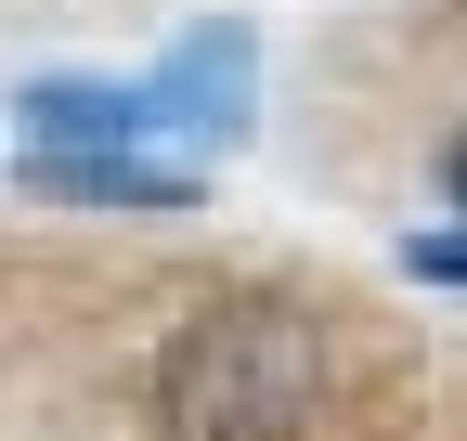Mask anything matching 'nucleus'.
Listing matches in <instances>:
<instances>
[{"mask_svg": "<svg viewBox=\"0 0 467 441\" xmlns=\"http://www.w3.org/2000/svg\"><path fill=\"white\" fill-rule=\"evenodd\" d=\"M26 182L39 195H78V208H195V169H156V156H117V143H26Z\"/></svg>", "mask_w": 467, "mask_h": 441, "instance_id": "3", "label": "nucleus"}, {"mask_svg": "<svg viewBox=\"0 0 467 441\" xmlns=\"http://www.w3.org/2000/svg\"><path fill=\"white\" fill-rule=\"evenodd\" d=\"M416 272H441V286H467V234H429V247H416Z\"/></svg>", "mask_w": 467, "mask_h": 441, "instance_id": "5", "label": "nucleus"}, {"mask_svg": "<svg viewBox=\"0 0 467 441\" xmlns=\"http://www.w3.org/2000/svg\"><path fill=\"white\" fill-rule=\"evenodd\" d=\"M441 182H454V195H467V143H454V156H441Z\"/></svg>", "mask_w": 467, "mask_h": 441, "instance_id": "6", "label": "nucleus"}, {"mask_svg": "<svg viewBox=\"0 0 467 441\" xmlns=\"http://www.w3.org/2000/svg\"><path fill=\"white\" fill-rule=\"evenodd\" d=\"M325 338L285 299H208L156 351V428L169 441H312Z\"/></svg>", "mask_w": 467, "mask_h": 441, "instance_id": "1", "label": "nucleus"}, {"mask_svg": "<svg viewBox=\"0 0 467 441\" xmlns=\"http://www.w3.org/2000/svg\"><path fill=\"white\" fill-rule=\"evenodd\" d=\"M14 130H26V143H130V130H143V91L39 78V91H14Z\"/></svg>", "mask_w": 467, "mask_h": 441, "instance_id": "4", "label": "nucleus"}, {"mask_svg": "<svg viewBox=\"0 0 467 441\" xmlns=\"http://www.w3.org/2000/svg\"><path fill=\"white\" fill-rule=\"evenodd\" d=\"M247 26H195L182 52H169V78H143V130H208V143H234L247 130Z\"/></svg>", "mask_w": 467, "mask_h": 441, "instance_id": "2", "label": "nucleus"}]
</instances>
